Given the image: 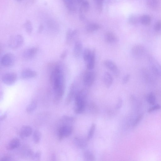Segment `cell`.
Instances as JSON below:
<instances>
[{"mask_svg":"<svg viewBox=\"0 0 161 161\" xmlns=\"http://www.w3.org/2000/svg\"><path fill=\"white\" fill-rule=\"evenodd\" d=\"M50 80L54 91V103L58 104L62 99L65 89V75L60 65H56L53 69L51 74Z\"/></svg>","mask_w":161,"mask_h":161,"instance_id":"1","label":"cell"},{"mask_svg":"<svg viewBox=\"0 0 161 161\" xmlns=\"http://www.w3.org/2000/svg\"><path fill=\"white\" fill-rule=\"evenodd\" d=\"M86 91L84 89L81 90L76 94L74 108V111L76 113L80 114L84 111L86 106Z\"/></svg>","mask_w":161,"mask_h":161,"instance_id":"2","label":"cell"},{"mask_svg":"<svg viewBox=\"0 0 161 161\" xmlns=\"http://www.w3.org/2000/svg\"><path fill=\"white\" fill-rule=\"evenodd\" d=\"M25 42V39L23 37L18 34L11 37L8 42L9 47L12 49H16L22 47Z\"/></svg>","mask_w":161,"mask_h":161,"instance_id":"3","label":"cell"},{"mask_svg":"<svg viewBox=\"0 0 161 161\" xmlns=\"http://www.w3.org/2000/svg\"><path fill=\"white\" fill-rule=\"evenodd\" d=\"M73 131L72 126L66 124L61 126L58 129L57 136L58 140L61 141L65 137L69 136L72 134Z\"/></svg>","mask_w":161,"mask_h":161,"instance_id":"4","label":"cell"},{"mask_svg":"<svg viewBox=\"0 0 161 161\" xmlns=\"http://www.w3.org/2000/svg\"><path fill=\"white\" fill-rule=\"evenodd\" d=\"M15 62L14 56L10 53L4 55L1 59V64L2 66L6 67L13 66Z\"/></svg>","mask_w":161,"mask_h":161,"instance_id":"5","label":"cell"},{"mask_svg":"<svg viewBox=\"0 0 161 161\" xmlns=\"http://www.w3.org/2000/svg\"><path fill=\"white\" fill-rule=\"evenodd\" d=\"M149 61L151 70L155 75L161 77V65L153 57H150Z\"/></svg>","mask_w":161,"mask_h":161,"instance_id":"6","label":"cell"},{"mask_svg":"<svg viewBox=\"0 0 161 161\" xmlns=\"http://www.w3.org/2000/svg\"><path fill=\"white\" fill-rule=\"evenodd\" d=\"M104 65L117 77L120 75V71L116 64L113 61L107 60L104 62Z\"/></svg>","mask_w":161,"mask_h":161,"instance_id":"7","label":"cell"},{"mask_svg":"<svg viewBox=\"0 0 161 161\" xmlns=\"http://www.w3.org/2000/svg\"><path fill=\"white\" fill-rule=\"evenodd\" d=\"M17 76L14 73H9L5 74L2 78V81L5 84L9 86L14 84L17 80Z\"/></svg>","mask_w":161,"mask_h":161,"instance_id":"8","label":"cell"},{"mask_svg":"<svg viewBox=\"0 0 161 161\" xmlns=\"http://www.w3.org/2000/svg\"><path fill=\"white\" fill-rule=\"evenodd\" d=\"M132 56L136 58H139L142 57L145 52V48L141 44H136L133 46L131 50Z\"/></svg>","mask_w":161,"mask_h":161,"instance_id":"9","label":"cell"},{"mask_svg":"<svg viewBox=\"0 0 161 161\" xmlns=\"http://www.w3.org/2000/svg\"><path fill=\"white\" fill-rule=\"evenodd\" d=\"M96 78L95 73L88 72L85 74L83 78L84 84L86 86L90 87L94 83Z\"/></svg>","mask_w":161,"mask_h":161,"instance_id":"10","label":"cell"},{"mask_svg":"<svg viewBox=\"0 0 161 161\" xmlns=\"http://www.w3.org/2000/svg\"><path fill=\"white\" fill-rule=\"evenodd\" d=\"M38 49L37 47H32L25 50L23 53V57L25 59L30 60L34 58L37 55Z\"/></svg>","mask_w":161,"mask_h":161,"instance_id":"11","label":"cell"},{"mask_svg":"<svg viewBox=\"0 0 161 161\" xmlns=\"http://www.w3.org/2000/svg\"><path fill=\"white\" fill-rule=\"evenodd\" d=\"M37 76V74L35 71L29 69L23 70L20 74V78L23 79L34 78Z\"/></svg>","mask_w":161,"mask_h":161,"instance_id":"12","label":"cell"},{"mask_svg":"<svg viewBox=\"0 0 161 161\" xmlns=\"http://www.w3.org/2000/svg\"><path fill=\"white\" fill-rule=\"evenodd\" d=\"M33 132L32 128L28 126L22 127L20 130L19 135L22 139H25L30 136Z\"/></svg>","mask_w":161,"mask_h":161,"instance_id":"13","label":"cell"},{"mask_svg":"<svg viewBox=\"0 0 161 161\" xmlns=\"http://www.w3.org/2000/svg\"><path fill=\"white\" fill-rule=\"evenodd\" d=\"M78 34V31L76 30H69L66 34V43L67 44H71L77 38Z\"/></svg>","mask_w":161,"mask_h":161,"instance_id":"14","label":"cell"},{"mask_svg":"<svg viewBox=\"0 0 161 161\" xmlns=\"http://www.w3.org/2000/svg\"><path fill=\"white\" fill-rule=\"evenodd\" d=\"M83 49L82 43L79 40L76 41L74 49V55L76 58H79L81 56Z\"/></svg>","mask_w":161,"mask_h":161,"instance_id":"15","label":"cell"},{"mask_svg":"<svg viewBox=\"0 0 161 161\" xmlns=\"http://www.w3.org/2000/svg\"><path fill=\"white\" fill-rule=\"evenodd\" d=\"M64 3L66 8L72 11L76 10V3L77 0H63Z\"/></svg>","mask_w":161,"mask_h":161,"instance_id":"16","label":"cell"},{"mask_svg":"<svg viewBox=\"0 0 161 161\" xmlns=\"http://www.w3.org/2000/svg\"><path fill=\"white\" fill-rule=\"evenodd\" d=\"M96 51L94 49L92 51L91 56L87 62V67L89 70L93 69L95 67L96 61Z\"/></svg>","mask_w":161,"mask_h":161,"instance_id":"17","label":"cell"},{"mask_svg":"<svg viewBox=\"0 0 161 161\" xmlns=\"http://www.w3.org/2000/svg\"><path fill=\"white\" fill-rule=\"evenodd\" d=\"M20 145L19 140L17 138L12 139L8 144L6 148L7 150H11L18 148Z\"/></svg>","mask_w":161,"mask_h":161,"instance_id":"18","label":"cell"},{"mask_svg":"<svg viewBox=\"0 0 161 161\" xmlns=\"http://www.w3.org/2000/svg\"><path fill=\"white\" fill-rule=\"evenodd\" d=\"M105 41L109 43H114L117 42L119 39L114 33L109 32L107 33L105 36Z\"/></svg>","mask_w":161,"mask_h":161,"instance_id":"19","label":"cell"},{"mask_svg":"<svg viewBox=\"0 0 161 161\" xmlns=\"http://www.w3.org/2000/svg\"><path fill=\"white\" fill-rule=\"evenodd\" d=\"M75 86L74 84H72L69 91L66 100V103L67 105L70 104L71 102L74 97L75 96Z\"/></svg>","mask_w":161,"mask_h":161,"instance_id":"20","label":"cell"},{"mask_svg":"<svg viewBox=\"0 0 161 161\" xmlns=\"http://www.w3.org/2000/svg\"><path fill=\"white\" fill-rule=\"evenodd\" d=\"M104 83L106 87L109 88L112 85L113 82V78L110 73L105 72L103 75Z\"/></svg>","mask_w":161,"mask_h":161,"instance_id":"21","label":"cell"},{"mask_svg":"<svg viewBox=\"0 0 161 161\" xmlns=\"http://www.w3.org/2000/svg\"><path fill=\"white\" fill-rule=\"evenodd\" d=\"M74 142L75 145L80 149L85 148L87 145V143L85 140L78 137L75 138Z\"/></svg>","mask_w":161,"mask_h":161,"instance_id":"22","label":"cell"},{"mask_svg":"<svg viewBox=\"0 0 161 161\" xmlns=\"http://www.w3.org/2000/svg\"><path fill=\"white\" fill-rule=\"evenodd\" d=\"M101 28V27L97 24H91L86 26V29L88 32H93L99 30Z\"/></svg>","mask_w":161,"mask_h":161,"instance_id":"23","label":"cell"},{"mask_svg":"<svg viewBox=\"0 0 161 161\" xmlns=\"http://www.w3.org/2000/svg\"><path fill=\"white\" fill-rule=\"evenodd\" d=\"M37 107V102L35 100L33 101L27 106L26 111L28 113H31L36 109Z\"/></svg>","mask_w":161,"mask_h":161,"instance_id":"24","label":"cell"},{"mask_svg":"<svg viewBox=\"0 0 161 161\" xmlns=\"http://www.w3.org/2000/svg\"><path fill=\"white\" fill-rule=\"evenodd\" d=\"M147 101L150 105H154L156 102V97L155 94L152 92L150 93L147 96Z\"/></svg>","mask_w":161,"mask_h":161,"instance_id":"25","label":"cell"},{"mask_svg":"<svg viewBox=\"0 0 161 161\" xmlns=\"http://www.w3.org/2000/svg\"><path fill=\"white\" fill-rule=\"evenodd\" d=\"M41 134L40 132L38 130L35 131L33 133V138L35 144H38L41 139Z\"/></svg>","mask_w":161,"mask_h":161,"instance_id":"26","label":"cell"},{"mask_svg":"<svg viewBox=\"0 0 161 161\" xmlns=\"http://www.w3.org/2000/svg\"><path fill=\"white\" fill-rule=\"evenodd\" d=\"M84 157L85 160L88 161L95 160V157L94 154L90 151H87L84 154Z\"/></svg>","mask_w":161,"mask_h":161,"instance_id":"27","label":"cell"},{"mask_svg":"<svg viewBox=\"0 0 161 161\" xmlns=\"http://www.w3.org/2000/svg\"><path fill=\"white\" fill-rule=\"evenodd\" d=\"M24 27L27 33L30 34L33 31V27L31 22L29 20H27L24 25Z\"/></svg>","mask_w":161,"mask_h":161,"instance_id":"28","label":"cell"},{"mask_svg":"<svg viewBox=\"0 0 161 161\" xmlns=\"http://www.w3.org/2000/svg\"><path fill=\"white\" fill-rule=\"evenodd\" d=\"M92 51L88 48H86L84 50L83 56V59L86 62H87L90 59L91 56Z\"/></svg>","mask_w":161,"mask_h":161,"instance_id":"29","label":"cell"},{"mask_svg":"<svg viewBox=\"0 0 161 161\" xmlns=\"http://www.w3.org/2000/svg\"><path fill=\"white\" fill-rule=\"evenodd\" d=\"M148 5L153 8H157L159 3V0H147Z\"/></svg>","mask_w":161,"mask_h":161,"instance_id":"30","label":"cell"},{"mask_svg":"<svg viewBox=\"0 0 161 161\" xmlns=\"http://www.w3.org/2000/svg\"><path fill=\"white\" fill-rule=\"evenodd\" d=\"M96 125L95 124H93L92 125L89 132L87 137L88 140H90L93 137L96 130Z\"/></svg>","mask_w":161,"mask_h":161,"instance_id":"31","label":"cell"},{"mask_svg":"<svg viewBox=\"0 0 161 161\" xmlns=\"http://www.w3.org/2000/svg\"><path fill=\"white\" fill-rule=\"evenodd\" d=\"M151 20L150 17L147 15L143 16L141 19L142 24L145 25H149L150 23Z\"/></svg>","mask_w":161,"mask_h":161,"instance_id":"32","label":"cell"},{"mask_svg":"<svg viewBox=\"0 0 161 161\" xmlns=\"http://www.w3.org/2000/svg\"><path fill=\"white\" fill-rule=\"evenodd\" d=\"M89 6L88 2L87 1H83L81 3L80 11L81 12H87L88 10Z\"/></svg>","mask_w":161,"mask_h":161,"instance_id":"33","label":"cell"},{"mask_svg":"<svg viewBox=\"0 0 161 161\" xmlns=\"http://www.w3.org/2000/svg\"><path fill=\"white\" fill-rule=\"evenodd\" d=\"M62 120L66 123H73L74 120V118L72 117L64 116L62 118Z\"/></svg>","mask_w":161,"mask_h":161,"instance_id":"34","label":"cell"},{"mask_svg":"<svg viewBox=\"0 0 161 161\" xmlns=\"http://www.w3.org/2000/svg\"><path fill=\"white\" fill-rule=\"evenodd\" d=\"M143 117V114H141L138 116L134 120L133 123V127H136L141 122Z\"/></svg>","mask_w":161,"mask_h":161,"instance_id":"35","label":"cell"},{"mask_svg":"<svg viewBox=\"0 0 161 161\" xmlns=\"http://www.w3.org/2000/svg\"><path fill=\"white\" fill-rule=\"evenodd\" d=\"M161 108V106L160 105L157 104L156 105H154L153 106L151 107L148 110V112L150 113L153 112L160 109Z\"/></svg>","mask_w":161,"mask_h":161,"instance_id":"36","label":"cell"},{"mask_svg":"<svg viewBox=\"0 0 161 161\" xmlns=\"http://www.w3.org/2000/svg\"><path fill=\"white\" fill-rule=\"evenodd\" d=\"M41 155L42 154L41 152L38 151L35 153H34L32 158L34 160H38L41 159Z\"/></svg>","mask_w":161,"mask_h":161,"instance_id":"37","label":"cell"},{"mask_svg":"<svg viewBox=\"0 0 161 161\" xmlns=\"http://www.w3.org/2000/svg\"><path fill=\"white\" fill-rule=\"evenodd\" d=\"M12 159L11 156L10 155H6L2 157L0 160L1 161H11Z\"/></svg>","mask_w":161,"mask_h":161,"instance_id":"38","label":"cell"},{"mask_svg":"<svg viewBox=\"0 0 161 161\" xmlns=\"http://www.w3.org/2000/svg\"><path fill=\"white\" fill-rule=\"evenodd\" d=\"M154 29L157 32L161 30V21L157 22L154 26Z\"/></svg>","mask_w":161,"mask_h":161,"instance_id":"39","label":"cell"},{"mask_svg":"<svg viewBox=\"0 0 161 161\" xmlns=\"http://www.w3.org/2000/svg\"><path fill=\"white\" fill-rule=\"evenodd\" d=\"M129 20L131 24H135L136 22L137 19L135 16H132L129 17Z\"/></svg>","mask_w":161,"mask_h":161,"instance_id":"40","label":"cell"},{"mask_svg":"<svg viewBox=\"0 0 161 161\" xmlns=\"http://www.w3.org/2000/svg\"><path fill=\"white\" fill-rule=\"evenodd\" d=\"M130 78V75L129 74H127L123 78L122 83L124 84L127 83L128 81H129Z\"/></svg>","mask_w":161,"mask_h":161,"instance_id":"41","label":"cell"},{"mask_svg":"<svg viewBox=\"0 0 161 161\" xmlns=\"http://www.w3.org/2000/svg\"><path fill=\"white\" fill-rule=\"evenodd\" d=\"M68 54V51L67 50H65L61 54L60 57L62 59H64L67 56Z\"/></svg>","mask_w":161,"mask_h":161,"instance_id":"42","label":"cell"},{"mask_svg":"<svg viewBox=\"0 0 161 161\" xmlns=\"http://www.w3.org/2000/svg\"><path fill=\"white\" fill-rule=\"evenodd\" d=\"M123 103V101L122 99H119L118 102L116 105V108L117 109H120L122 106Z\"/></svg>","mask_w":161,"mask_h":161,"instance_id":"43","label":"cell"},{"mask_svg":"<svg viewBox=\"0 0 161 161\" xmlns=\"http://www.w3.org/2000/svg\"><path fill=\"white\" fill-rule=\"evenodd\" d=\"M7 117V113H5L3 115L1 118V121H3L6 119Z\"/></svg>","mask_w":161,"mask_h":161,"instance_id":"44","label":"cell"},{"mask_svg":"<svg viewBox=\"0 0 161 161\" xmlns=\"http://www.w3.org/2000/svg\"><path fill=\"white\" fill-rule=\"evenodd\" d=\"M18 1H20L21 0H17Z\"/></svg>","mask_w":161,"mask_h":161,"instance_id":"45","label":"cell"}]
</instances>
